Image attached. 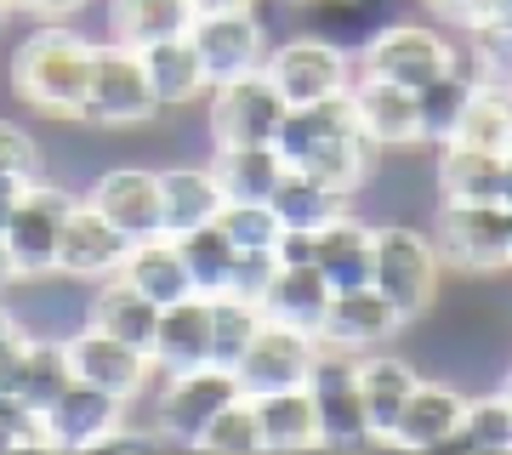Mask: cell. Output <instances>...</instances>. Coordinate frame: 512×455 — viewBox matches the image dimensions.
<instances>
[{
	"mask_svg": "<svg viewBox=\"0 0 512 455\" xmlns=\"http://www.w3.org/2000/svg\"><path fill=\"white\" fill-rule=\"evenodd\" d=\"M92 52L97 40L86 29H74V18L35 23L12 46V91H18V103L29 114H40L46 126H80Z\"/></svg>",
	"mask_w": 512,
	"mask_h": 455,
	"instance_id": "obj_1",
	"label": "cell"
},
{
	"mask_svg": "<svg viewBox=\"0 0 512 455\" xmlns=\"http://www.w3.org/2000/svg\"><path fill=\"white\" fill-rule=\"evenodd\" d=\"M274 148L285 154V165L313 171V177L336 182V188H348V194H359L365 171L376 165V148L365 143V131L353 120L348 91H342V97H319V103H291Z\"/></svg>",
	"mask_w": 512,
	"mask_h": 455,
	"instance_id": "obj_2",
	"label": "cell"
},
{
	"mask_svg": "<svg viewBox=\"0 0 512 455\" xmlns=\"http://www.w3.org/2000/svg\"><path fill=\"white\" fill-rule=\"evenodd\" d=\"M370 285L404 313V325H416V319L433 313V302L444 291V256L416 217L376 222V268H370Z\"/></svg>",
	"mask_w": 512,
	"mask_h": 455,
	"instance_id": "obj_3",
	"label": "cell"
},
{
	"mask_svg": "<svg viewBox=\"0 0 512 455\" xmlns=\"http://www.w3.org/2000/svg\"><path fill=\"white\" fill-rule=\"evenodd\" d=\"M427 234L444 256V273L461 279H501L512 273V205H461L439 200Z\"/></svg>",
	"mask_w": 512,
	"mask_h": 455,
	"instance_id": "obj_4",
	"label": "cell"
},
{
	"mask_svg": "<svg viewBox=\"0 0 512 455\" xmlns=\"http://www.w3.org/2000/svg\"><path fill=\"white\" fill-rule=\"evenodd\" d=\"M154 120H160V103H154V86H148V69H143V57H137V46L97 40L80 126L137 131V126H154Z\"/></svg>",
	"mask_w": 512,
	"mask_h": 455,
	"instance_id": "obj_5",
	"label": "cell"
},
{
	"mask_svg": "<svg viewBox=\"0 0 512 455\" xmlns=\"http://www.w3.org/2000/svg\"><path fill=\"white\" fill-rule=\"evenodd\" d=\"M302 387L319 404V450H370V444H382V438L370 433L365 399H359V353L319 342Z\"/></svg>",
	"mask_w": 512,
	"mask_h": 455,
	"instance_id": "obj_6",
	"label": "cell"
},
{
	"mask_svg": "<svg viewBox=\"0 0 512 455\" xmlns=\"http://www.w3.org/2000/svg\"><path fill=\"white\" fill-rule=\"evenodd\" d=\"M262 69H268V80L279 86L285 103H319V97H342V91L353 86L359 57L342 52L336 40L313 35V29H296L291 40L268 46Z\"/></svg>",
	"mask_w": 512,
	"mask_h": 455,
	"instance_id": "obj_7",
	"label": "cell"
},
{
	"mask_svg": "<svg viewBox=\"0 0 512 455\" xmlns=\"http://www.w3.org/2000/svg\"><path fill=\"white\" fill-rule=\"evenodd\" d=\"M63 347H69L74 382L97 387V393H109L120 404H148V393L160 387V370H154V359H148L143 347L120 342V336H109V330H97V325L69 330Z\"/></svg>",
	"mask_w": 512,
	"mask_h": 455,
	"instance_id": "obj_8",
	"label": "cell"
},
{
	"mask_svg": "<svg viewBox=\"0 0 512 455\" xmlns=\"http://www.w3.org/2000/svg\"><path fill=\"white\" fill-rule=\"evenodd\" d=\"M285 97L268 80V69L234 74L222 86L205 91V126H211V143L234 148V143H274L279 126H285Z\"/></svg>",
	"mask_w": 512,
	"mask_h": 455,
	"instance_id": "obj_9",
	"label": "cell"
},
{
	"mask_svg": "<svg viewBox=\"0 0 512 455\" xmlns=\"http://www.w3.org/2000/svg\"><path fill=\"white\" fill-rule=\"evenodd\" d=\"M74 200L80 194L63 188V182H52V177H35L18 194L12 217H6V234H0L6 251H12V262H18V279H35V273L57 268V239H63V222H69Z\"/></svg>",
	"mask_w": 512,
	"mask_h": 455,
	"instance_id": "obj_10",
	"label": "cell"
},
{
	"mask_svg": "<svg viewBox=\"0 0 512 455\" xmlns=\"http://www.w3.org/2000/svg\"><path fill=\"white\" fill-rule=\"evenodd\" d=\"M456 40L433 29V23H404L393 18L382 35L359 52V74H376V80H393V86L421 91L427 80H439L444 69H456Z\"/></svg>",
	"mask_w": 512,
	"mask_h": 455,
	"instance_id": "obj_11",
	"label": "cell"
},
{
	"mask_svg": "<svg viewBox=\"0 0 512 455\" xmlns=\"http://www.w3.org/2000/svg\"><path fill=\"white\" fill-rule=\"evenodd\" d=\"M313 353H319V336L296 325H279L262 313V330L251 336V347L239 353L234 382L245 399H262V393H285V387H302L313 370Z\"/></svg>",
	"mask_w": 512,
	"mask_h": 455,
	"instance_id": "obj_12",
	"label": "cell"
},
{
	"mask_svg": "<svg viewBox=\"0 0 512 455\" xmlns=\"http://www.w3.org/2000/svg\"><path fill=\"white\" fill-rule=\"evenodd\" d=\"M234 399H239L234 370L200 364V370H183V376H160V387L148 393V416L160 421L183 450H194V433L217 416L222 404H234Z\"/></svg>",
	"mask_w": 512,
	"mask_h": 455,
	"instance_id": "obj_13",
	"label": "cell"
},
{
	"mask_svg": "<svg viewBox=\"0 0 512 455\" xmlns=\"http://www.w3.org/2000/svg\"><path fill=\"white\" fill-rule=\"evenodd\" d=\"M188 46L200 52L205 63V80L222 86V80H234V74H251L262 69V57H268V23L262 12H217V18H194L188 23Z\"/></svg>",
	"mask_w": 512,
	"mask_h": 455,
	"instance_id": "obj_14",
	"label": "cell"
},
{
	"mask_svg": "<svg viewBox=\"0 0 512 455\" xmlns=\"http://www.w3.org/2000/svg\"><path fill=\"white\" fill-rule=\"evenodd\" d=\"M6 302H12V313H18V325L29 336H69L92 313V285L52 268V273H35V279H18L6 291Z\"/></svg>",
	"mask_w": 512,
	"mask_h": 455,
	"instance_id": "obj_15",
	"label": "cell"
},
{
	"mask_svg": "<svg viewBox=\"0 0 512 455\" xmlns=\"http://www.w3.org/2000/svg\"><path fill=\"white\" fill-rule=\"evenodd\" d=\"M80 200H92L126 239L160 234V171L148 165H103Z\"/></svg>",
	"mask_w": 512,
	"mask_h": 455,
	"instance_id": "obj_16",
	"label": "cell"
},
{
	"mask_svg": "<svg viewBox=\"0 0 512 455\" xmlns=\"http://www.w3.org/2000/svg\"><path fill=\"white\" fill-rule=\"evenodd\" d=\"M353 120L365 131V143L376 154H393V148H421V120H416V91L393 86V80H376V74H353L348 86Z\"/></svg>",
	"mask_w": 512,
	"mask_h": 455,
	"instance_id": "obj_17",
	"label": "cell"
},
{
	"mask_svg": "<svg viewBox=\"0 0 512 455\" xmlns=\"http://www.w3.org/2000/svg\"><path fill=\"white\" fill-rule=\"evenodd\" d=\"M126 251H131V239L92 200H74L69 222H63V239H57V273H74L86 285H103V279L120 273Z\"/></svg>",
	"mask_w": 512,
	"mask_h": 455,
	"instance_id": "obj_18",
	"label": "cell"
},
{
	"mask_svg": "<svg viewBox=\"0 0 512 455\" xmlns=\"http://www.w3.org/2000/svg\"><path fill=\"white\" fill-rule=\"evenodd\" d=\"M404 336V313L387 302L376 285H359V291H336L325 308V325H319V342L325 347H348V353H370V347H393Z\"/></svg>",
	"mask_w": 512,
	"mask_h": 455,
	"instance_id": "obj_19",
	"label": "cell"
},
{
	"mask_svg": "<svg viewBox=\"0 0 512 455\" xmlns=\"http://www.w3.org/2000/svg\"><path fill=\"white\" fill-rule=\"evenodd\" d=\"M461 416H467V393L456 382H433V376H421L416 393L404 399L399 421H393V433L387 444L393 450H450L461 433Z\"/></svg>",
	"mask_w": 512,
	"mask_h": 455,
	"instance_id": "obj_20",
	"label": "cell"
},
{
	"mask_svg": "<svg viewBox=\"0 0 512 455\" xmlns=\"http://www.w3.org/2000/svg\"><path fill=\"white\" fill-rule=\"evenodd\" d=\"M131 404L109 399L86 382H69L46 404V450H103V438L126 421Z\"/></svg>",
	"mask_w": 512,
	"mask_h": 455,
	"instance_id": "obj_21",
	"label": "cell"
},
{
	"mask_svg": "<svg viewBox=\"0 0 512 455\" xmlns=\"http://www.w3.org/2000/svg\"><path fill=\"white\" fill-rule=\"evenodd\" d=\"M148 359H154L160 376H183V370L211 364V296L188 291L183 302L160 308V325H154Z\"/></svg>",
	"mask_w": 512,
	"mask_h": 455,
	"instance_id": "obj_22",
	"label": "cell"
},
{
	"mask_svg": "<svg viewBox=\"0 0 512 455\" xmlns=\"http://www.w3.org/2000/svg\"><path fill=\"white\" fill-rule=\"evenodd\" d=\"M137 57H143V69H148V86H154L160 114H188V109H200L205 103L211 80H205V63H200V52L188 46V35L137 46Z\"/></svg>",
	"mask_w": 512,
	"mask_h": 455,
	"instance_id": "obj_23",
	"label": "cell"
},
{
	"mask_svg": "<svg viewBox=\"0 0 512 455\" xmlns=\"http://www.w3.org/2000/svg\"><path fill=\"white\" fill-rule=\"evenodd\" d=\"M222 194L217 177H211V165H160V234L183 239L194 228H211L222 211Z\"/></svg>",
	"mask_w": 512,
	"mask_h": 455,
	"instance_id": "obj_24",
	"label": "cell"
},
{
	"mask_svg": "<svg viewBox=\"0 0 512 455\" xmlns=\"http://www.w3.org/2000/svg\"><path fill=\"white\" fill-rule=\"evenodd\" d=\"M421 382V364L404 359V353H393V347H370V353H359V399H365V416H370V433L387 444V433H393V421H399L404 399L416 393Z\"/></svg>",
	"mask_w": 512,
	"mask_h": 455,
	"instance_id": "obj_25",
	"label": "cell"
},
{
	"mask_svg": "<svg viewBox=\"0 0 512 455\" xmlns=\"http://www.w3.org/2000/svg\"><path fill=\"white\" fill-rule=\"evenodd\" d=\"M319 273L330 279V291H359L370 285V268H376V222L365 211H342L336 222L319 228Z\"/></svg>",
	"mask_w": 512,
	"mask_h": 455,
	"instance_id": "obj_26",
	"label": "cell"
},
{
	"mask_svg": "<svg viewBox=\"0 0 512 455\" xmlns=\"http://www.w3.org/2000/svg\"><path fill=\"white\" fill-rule=\"evenodd\" d=\"M114 279H126L131 291L148 296L154 308H171V302H183V296L194 291V279H188V268H183V245L171 234L131 239V251H126V262H120Z\"/></svg>",
	"mask_w": 512,
	"mask_h": 455,
	"instance_id": "obj_27",
	"label": "cell"
},
{
	"mask_svg": "<svg viewBox=\"0 0 512 455\" xmlns=\"http://www.w3.org/2000/svg\"><path fill=\"white\" fill-rule=\"evenodd\" d=\"M484 80V69H478L473 57L461 52L456 69H444L439 80H427V86L416 91V120H421V148H444L456 143L461 120H467V103H473V86Z\"/></svg>",
	"mask_w": 512,
	"mask_h": 455,
	"instance_id": "obj_28",
	"label": "cell"
},
{
	"mask_svg": "<svg viewBox=\"0 0 512 455\" xmlns=\"http://www.w3.org/2000/svg\"><path fill=\"white\" fill-rule=\"evenodd\" d=\"M433 194L461 205H501V154L473 143L433 148Z\"/></svg>",
	"mask_w": 512,
	"mask_h": 455,
	"instance_id": "obj_29",
	"label": "cell"
},
{
	"mask_svg": "<svg viewBox=\"0 0 512 455\" xmlns=\"http://www.w3.org/2000/svg\"><path fill=\"white\" fill-rule=\"evenodd\" d=\"M69 382H74V370H69L63 336H29V342L18 347V359L0 370V387L18 393V399L29 404V410H40V416H46V404H52Z\"/></svg>",
	"mask_w": 512,
	"mask_h": 455,
	"instance_id": "obj_30",
	"label": "cell"
},
{
	"mask_svg": "<svg viewBox=\"0 0 512 455\" xmlns=\"http://www.w3.org/2000/svg\"><path fill=\"white\" fill-rule=\"evenodd\" d=\"M330 296L336 291H330V279L319 273V262H279L274 285L262 296V313L279 319V325H296V330H308V336H319Z\"/></svg>",
	"mask_w": 512,
	"mask_h": 455,
	"instance_id": "obj_31",
	"label": "cell"
},
{
	"mask_svg": "<svg viewBox=\"0 0 512 455\" xmlns=\"http://www.w3.org/2000/svg\"><path fill=\"white\" fill-rule=\"evenodd\" d=\"M256 404V427H262V455H302L319 450V404L308 387H285V393H262Z\"/></svg>",
	"mask_w": 512,
	"mask_h": 455,
	"instance_id": "obj_32",
	"label": "cell"
},
{
	"mask_svg": "<svg viewBox=\"0 0 512 455\" xmlns=\"http://www.w3.org/2000/svg\"><path fill=\"white\" fill-rule=\"evenodd\" d=\"M211 177L228 200H274V188L285 182V154L274 143H234V148H211Z\"/></svg>",
	"mask_w": 512,
	"mask_h": 455,
	"instance_id": "obj_33",
	"label": "cell"
},
{
	"mask_svg": "<svg viewBox=\"0 0 512 455\" xmlns=\"http://www.w3.org/2000/svg\"><path fill=\"white\" fill-rule=\"evenodd\" d=\"M393 23V0H302V29L336 40L342 52H365Z\"/></svg>",
	"mask_w": 512,
	"mask_h": 455,
	"instance_id": "obj_34",
	"label": "cell"
},
{
	"mask_svg": "<svg viewBox=\"0 0 512 455\" xmlns=\"http://www.w3.org/2000/svg\"><path fill=\"white\" fill-rule=\"evenodd\" d=\"M274 211L285 228H325V222H336L342 211H353V194L348 188H336V182L313 177V171H285V182L274 188Z\"/></svg>",
	"mask_w": 512,
	"mask_h": 455,
	"instance_id": "obj_35",
	"label": "cell"
},
{
	"mask_svg": "<svg viewBox=\"0 0 512 455\" xmlns=\"http://www.w3.org/2000/svg\"><path fill=\"white\" fill-rule=\"evenodd\" d=\"M86 325L109 330V336H120V342L131 347H154V325H160V308L148 302V296H137L126 285V279H103V285H92V313H86Z\"/></svg>",
	"mask_w": 512,
	"mask_h": 455,
	"instance_id": "obj_36",
	"label": "cell"
},
{
	"mask_svg": "<svg viewBox=\"0 0 512 455\" xmlns=\"http://www.w3.org/2000/svg\"><path fill=\"white\" fill-rule=\"evenodd\" d=\"M194 6L188 0H109V40L120 46H154V40L188 35Z\"/></svg>",
	"mask_w": 512,
	"mask_h": 455,
	"instance_id": "obj_37",
	"label": "cell"
},
{
	"mask_svg": "<svg viewBox=\"0 0 512 455\" xmlns=\"http://www.w3.org/2000/svg\"><path fill=\"white\" fill-rule=\"evenodd\" d=\"M456 143L490 148V154H507L512 148V91L501 74H484L473 86V103H467V120H461Z\"/></svg>",
	"mask_w": 512,
	"mask_h": 455,
	"instance_id": "obj_38",
	"label": "cell"
},
{
	"mask_svg": "<svg viewBox=\"0 0 512 455\" xmlns=\"http://www.w3.org/2000/svg\"><path fill=\"white\" fill-rule=\"evenodd\" d=\"M450 450L512 455V393H507V387L467 399V416H461V433H456V444H450Z\"/></svg>",
	"mask_w": 512,
	"mask_h": 455,
	"instance_id": "obj_39",
	"label": "cell"
},
{
	"mask_svg": "<svg viewBox=\"0 0 512 455\" xmlns=\"http://www.w3.org/2000/svg\"><path fill=\"white\" fill-rule=\"evenodd\" d=\"M177 245H183V268H188V279H194V291H200V296H222V291H228V273H234V256L239 251L228 245V234H222L217 222L183 234Z\"/></svg>",
	"mask_w": 512,
	"mask_h": 455,
	"instance_id": "obj_40",
	"label": "cell"
},
{
	"mask_svg": "<svg viewBox=\"0 0 512 455\" xmlns=\"http://www.w3.org/2000/svg\"><path fill=\"white\" fill-rule=\"evenodd\" d=\"M194 450L205 455H262V427H256V404L239 393L234 404H222L217 416L194 433Z\"/></svg>",
	"mask_w": 512,
	"mask_h": 455,
	"instance_id": "obj_41",
	"label": "cell"
},
{
	"mask_svg": "<svg viewBox=\"0 0 512 455\" xmlns=\"http://www.w3.org/2000/svg\"><path fill=\"white\" fill-rule=\"evenodd\" d=\"M256 330H262V308H256V302L211 296V364H217V370H234Z\"/></svg>",
	"mask_w": 512,
	"mask_h": 455,
	"instance_id": "obj_42",
	"label": "cell"
},
{
	"mask_svg": "<svg viewBox=\"0 0 512 455\" xmlns=\"http://www.w3.org/2000/svg\"><path fill=\"white\" fill-rule=\"evenodd\" d=\"M217 228L228 234L234 251H274L285 222H279L274 200H222L217 211Z\"/></svg>",
	"mask_w": 512,
	"mask_h": 455,
	"instance_id": "obj_43",
	"label": "cell"
},
{
	"mask_svg": "<svg viewBox=\"0 0 512 455\" xmlns=\"http://www.w3.org/2000/svg\"><path fill=\"white\" fill-rule=\"evenodd\" d=\"M0 177H12V182L40 177V137L23 131L18 120H0Z\"/></svg>",
	"mask_w": 512,
	"mask_h": 455,
	"instance_id": "obj_44",
	"label": "cell"
},
{
	"mask_svg": "<svg viewBox=\"0 0 512 455\" xmlns=\"http://www.w3.org/2000/svg\"><path fill=\"white\" fill-rule=\"evenodd\" d=\"M274 273H279L274 251H239L222 296H239V302H256V308H262V296H268V285H274Z\"/></svg>",
	"mask_w": 512,
	"mask_h": 455,
	"instance_id": "obj_45",
	"label": "cell"
},
{
	"mask_svg": "<svg viewBox=\"0 0 512 455\" xmlns=\"http://www.w3.org/2000/svg\"><path fill=\"white\" fill-rule=\"evenodd\" d=\"M421 6H427L444 29H456V35H467L473 23L490 18V0H421Z\"/></svg>",
	"mask_w": 512,
	"mask_h": 455,
	"instance_id": "obj_46",
	"label": "cell"
},
{
	"mask_svg": "<svg viewBox=\"0 0 512 455\" xmlns=\"http://www.w3.org/2000/svg\"><path fill=\"white\" fill-rule=\"evenodd\" d=\"M92 0H6V12L12 18H29V23H57V18H74V12H86Z\"/></svg>",
	"mask_w": 512,
	"mask_h": 455,
	"instance_id": "obj_47",
	"label": "cell"
},
{
	"mask_svg": "<svg viewBox=\"0 0 512 455\" xmlns=\"http://www.w3.org/2000/svg\"><path fill=\"white\" fill-rule=\"evenodd\" d=\"M29 342V330L18 325V313H12V302H6V296H0V370H6V364L18 359V347Z\"/></svg>",
	"mask_w": 512,
	"mask_h": 455,
	"instance_id": "obj_48",
	"label": "cell"
},
{
	"mask_svg": "<svg viewBox=\"0 0 512 455\" xmlns=\"http://www.w3.org/2000/svg\"><path fill=\"white\" fill-rule=\"evenodd\" d=\"M194 18H217V12H251L256 0H188Z\"/></svg>",
	"mask_w": 512,
	"mask_h": 455,
	"instance_id": "obj_49",
	"label": "cell"
},
{
	"mask_svg": "<svg viewBox=\"0 0 512 455\" xmlns=\"http://www.w3.org/2000/svg\"><path fill=\"white\" fill-rule=\"evenodd\" d=\"M29 188V182H12V177H0V234H6V217H12V205H18V194Z\"/></svg>",
	"mask_w": 512,
	"mask_h": 455,
	"instance_id": "obj_50",
	"label": "cell"
},
{
	"mask_svg": "<svg viewBox=\"0 0 512 455\" xmlns=\"http://www.w3.org/2000/svg\"><path fill=\"white\" fill-rule=\"evenodd\" d=\"M18 285V262H12V251H6V239H0V296Z\"/></svg>",
	"mask_w": 512,
	"mask_h": 455,
	"instance_id": "obj_51",
	"label": "cell"
},
{
	"mask_svg": "<svg viewBox=\"0 0 512 455\" xmlns=\"http://www.w3.org/2000/svg\"><path fill=\"white\" fill-rule=\"evenodd\" d=\"M501 205H512V148L501 154Z\"/></svg>",
	"mask_w": 512,
	"mask_h": 455,
	"instance_id": "obj_52",
	"label": "cell"
},
{
	"mask_svg": "<svg viewBox=\"0 0 512 455\" xmlns=\"http://www.w3.org/2000/svg\"><path fill=\"white\" fill-rule=\"evenodd\" d=\"M0 455H18V438L6 433V427H0Z\"/></svg>",
	"mask_w": 512,
	"mask_h": 455,
	"instance_id": "obj_53",
	"label": "cell"
},
{
	"mask_svg": "<svg viewBox=\"0 0 512 455\" xmlns=\"http://www.w3.org/2000/svg\"><path fill=\"white\" fill-rule=\"evenodd\" d=\"M490 18H512V0H490Z\"/></svg>",
	"mask_w": 512,
	"mask_h": 455,
	"instance_id": "obj_54",
	"label": "cell"
},
{
	"mask_svg": "<svg viewBox=\"0 0 512 455\" xmlns=\"http://www.w3.org/2000/svg\"><path fill=\"white\" fill-rule=\"evenodd\" d=\"M6 18H12V12H6V0H0V23H6Z\"/></svg>",
	"mask_w": 512,
	"mask_h": 455,
	"instance_id": "obj_55",
	"label": "cell"
},
{
	"mask_svg": "<svg viewBox=\"0 0 512 455\" xmlns=\"http://www.w3.org/2000/svg\"><path fill=\"white\" fill-rule=\"evenodd\" d=\"M501 80H507V91H512V69H507V74H501Z\"/></svg>",
	"mask_w": 512,
	"mask_h": 455,
	"instance_id": "obj_56",
	"label": "cell"
},
{
	"mask_svg": "<svg viewBox=\"0 0 512 455\" xmlns=\"http://www.w3.org/2000/svg\"><path fill=\"white\" fill-rule=\"evenodd\" d=\"M507 393H512V382H507Z\"/></svg>",
	"mask_w": 512,
	"mask_h": 455,
	"instance_id": "obj_57",
	"label": "cell"
},
{
	"mask_svg": "<svg viewBox=\"0 0 512 455\" xmlns=\"http://www.w3.org/2000/svg\"><path fill=\"white\" fill-rule=\"evenodd\" d=\"M296 6H302V0H296Z\"/></svg>",
	"mask_w": 512,
	"mask_h": 455,
	"instance_id": "obj_58",
	"label": "cell"
}]
</instances>
